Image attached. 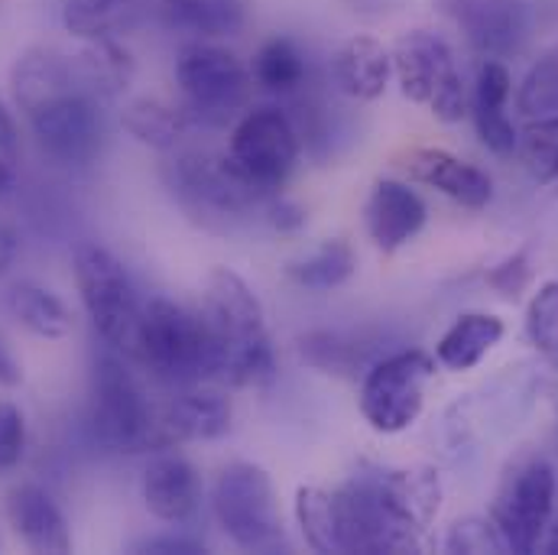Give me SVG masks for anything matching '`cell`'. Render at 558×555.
<instances>
[{
  "label": "cell",
  "instance_id": "4dcf8cb0",
  "mask_svg": "<svg viewBox=\"0 0 558 555\" xmlns=\"http://www.w3.org/2000/svg\"><path fill=\"white\" fill-rule=\"evenodd\" d=\"M517 111L523 118H553L558 114V46L549 49L520 82Z\"/></svg>",
  "mask_w": 558,
  "mask_h": 555
},
{
  "label": "cell",
  "instance_id": "ba28073f",
  "mask_svg": "<svg viewBox=\"0 0 558 555\" xmlns=\"http://www.w3.org/2000/svg\"><path fill=\"white\" fill-rule=\"evenodd\" d=\"M390 56H393L400 92L413 105L428 108L435 121L458 124L471 111V98L458 72V59L438 33L428 29L403 33Z\"/></svg>",
  "mask_w": 558,
  "mask_h": 555
},
{
  "label": "cell",
  "instance_id": "4fadbf2b",
  "mask_svg": "<svg viewBox=\"0 0 558 555\" xmlns=\"http://www.w3.org/2000/svg\"><path fill=\"white\" fill-rule=\"evenodd\" d=\"M98 105L101 98L92 95L75 75V82L49 95L23 118L29 121L36 143L52 159L69 166H85L101 153V140H105V118Z\"/></svg>",
  "mask_w": 558,
  "mask_h": 555
},
{
  "label": "cell",
  "instance_id": "d590c367",
  "mask_svg": "<svg viewBox=\"0 0 558 555\" xmlns=\"http://www.w3.org/2000/svg\"><path fill=\"white\" fill-rule=\"evenodd\" d=\"M134 553L198 555V553H205V543H198V540H192V536L166 533V536H149V540H143V543H134Z\"/></svg>",
  "mask_w": 558,
  "mask_h": 555
},
{
  "label": "cell",
  "instance_id": "f35d334b",
  "mask_svg": "<svg viewBox=\"0 0 558 555\" xmlns=\"http://www.w3.org/2000/svg\"><path fill=\"white\" fill-rule=\"evenodd\" d=\"M20 381H23V371H20V364L13 361V354L7 351V345L0 338V387H16Z\"/></svg>",
  "mask_w": 558,
  "mask_h": 555
},
{
  "label": "cell",
  "instance_id": "e0dca14e",
  "mask_svg": "<svg viewBox=\"0 0 558 555\" xmlns=\"http://www.w3.org/2000/svg\"><path fill=\"white\" fill-rule=\"evenodd\" d=\"M143 504L162 523H189L202 504V481L189 458L159 455L143 471Z\"/></svg>",
  "mask_w": 558,
  "mask_h": 555
},
{
  "label": "cell",
  "instance_id": "836d02e7",
  "mask_svg": "<svg viewBox=\"0 0 558 555\" xmlns=\"http://www.w3.org/2000/svg\"><path fill=\"white\" fill-rule=\"evenodd\" d=\"M26 455V419L20 413V407H13L10 400H0V474H10L13 468H20Z\"/></svg>",
  "mask_w": 558,
  "mask_h": 555
},
{
  "label": "cell",
  "instance_id": "8992f818",
  "mask_svg": "<svg viewBox=\"0 0 558 555\" xmlns=\"http://www.w3.org/2000/svg\"><path fill=\"white\" fill-rule=\"evenodd\" d=\"M92 419L98 435L118 451L140 455V451L172 448L162 425V407H156L143 394L134 374L114 354H105L95 367Z\"/></svg>",
  "mask_w": 558,
  "mask_h": 555
},
{
  "label": "cell",
  "instance_id": "1f68e13d",
  "mask_svg": "<svg viewBox=\"0 0 558 555\" xmlns=\"http://www.w3.org/2000/svg\"><path fill=\"white\" fill-rule=\"evenodd\" d=\"M526 335L533 348L558 371V279H549L536 289L526 305Z\"/></svg>",
  "mask_w": 558,
  "mask_h": 555
},
{
  "label": "cell",
  "instance_id": "5b68a950",
  "mask_svg": "<svg viewBox=\"0 0 558 555\" xmlns=\"http://www.w3.org/2000/svg\"><path fill=\"white\" fill-rule=\"evenodd\" d=\"M72 267H75V286H78L82 305L95 331L101 335V341L111 351L137 358L143 309L121 261L98 244H82L72 257Z\"/></svg>",
  "mask_w": 558,
  "mask_h": 555
},
{
  "label": "cell",
  "instance_id": "d4e9b609",
  "mask_svg": "<svg viewBox=\"0 0 558 555\" xmlns=\"http://www.w3.org/2000/svg\"><path fill=\"white\" fill-rule=\"evenodd\" d=\"M72 65L78 82L101 101L121 95L134 79V59L114 39H88V46L72 56Z\"/></svg>",
  "mask_w": 558,
  "mask_h": 555
},
{
  "label": "cell",
  "instance_id": "52a82bcc",
  "mask_svg": "<svg viewBox=\"0 0 558 555\" xmlns=\"http://www.w3.org/2000/svg\"><path fill=\"white\" fill-rule=\"evenodd\" d=\"M211 510L234 546L251 553H274L282 546L277 491L260 464L231 461L221 468L211 491Z\"/></svg>",
  "mask_w": 558,
  "mask_h": 555
},
{
  "label": "cell",
  "instance_id": "8fae6325",
  "mask_svg": "<svg viewBox=\"0 0 558 555\" xmlns=\"http://www.w3.org/2000/svg\"><path fill=\"white\" fill-rule=\"evenodd\" d=\"M558 478L546 458H526L504 478L490 520L497 523L510 553L530 555L539 550L556 517Z\"/></svg>",
  "mask_w": 558,
  "mask_h": 555
},
{
  "label": "cell",
  "instance_id": "4316f807",
  "mask_svg": "<svg viewBox=\"0 0 558 555\" xmlns=\"http://www.w3.org/2000/svg\"><path fill=\"white\" fill-rule=\"evenodd\" d=\"M121 121H124V131L137 143L149 146V149H162V153L179 146V140L185 134V124H189L185 111H175V108H169V105H162L156 98L131 101L124 108Z\"/></svg>",
  "mask_w": 558,
  "mask_h": 555
},
{
  "label": "cell",
  "instance_id": "7c38bea8",
  "mask_svg": "<svg viewBox=\"0 0 558 555\" xmlns=\"http://www.w3.org/2000/svg\"><path fill=\"white\" fill-rule=\"evenodd\" d=\"M435 361L425 351H397L377 361L361 384V417L380 435L407 432L425 407Z\"/></svg>",
  "mask_w": 558,
  "mask_h": 555
},
{
  "label": "cell",
  "instance_id": "277c9868",
  "mask_svg": "<svg viewBox=\"0 0 558 555\" xmlns=\"http://www.w3.org/2000/svg\"><path fill=\"white\" fill-rule=\"evenodd\" d=\"M175 85L185 98L189 121L225 128L238 111H244L254 79L231 49L195 39L175 56Z\"/></svg>",
  "mask_w": 558,
  "mask_h": 555
},
{
  "label": "cell",
  "instance_id": "8d00e7d4",
  "mask_svg": "<svg viewBox=\"0 0 558 555\" xmlns=\"http://www.w3.org/2000/svg\"><path fill=\"white\" fill-rule=\"evenodd\" d=\"M267 221L277 231H299L305 225V212L299 205L286 202V198H277V192H274L270 202H267Z\"/></svg>",
  "mask_w": 558,
  "mask_h": 555
},
{
  "label": "cell",
  "instance_id": "6da1fadb",
  "mask_svg": "<svg viewBox=\"0 0 558 555\" xmlns=\"http://www.w3.org/2000/svg\"><path fill=\"white\" fill-rule=\"evenodd\" d=\"M331 504L338 553H418L441 507V481L432 468L374 464L331 491Z\"/></svg>",
  "mask_w": 558,
  "mask_h": 555
},
{
  "label": "cell",
  "instance_id": "44dd1931",
  "mask_svg": "<svg viewBox=\"0 0 558 555\" xmlns=\"http://www.w3.org/2000/svg\"><path fill=\"white\" fill-rule=\"evenodd\" d=\"M331 75L338 92L354 101H377L393 75V56L374 36H351L331 59Z\"/></svg>",
  "mask_w": 558,
  "mask_h": 555
},
{
  "label": "cell",
  "instance_id": "3957f363",
  "mask_svg": "<svg viewBox=\"0 0 558 555\" xmlns=\"http://www.w3.org/2000/svg\"><path fill=\"white\" fill-rule=\"evenodd\" d=\"M137 361L166 387L218 381V345L205 322L172 299H153L140 318Z\"/></svg>",
  "mask_w": 558,
  "mask_h": 555
},
{
  "label": "cell",
  "instance_id": "9c48e42d",
  "mask_svg": "<svg viewBox=\"0 0 558 555\" xmlns=\"http://www.w3.org/2000/svg\"><path fill=\"white\" fill-rule=\"evenodd\" d=\"M169 189L182 202V208L195 218H202L208 228L247 218L257 202H264L260 192H254L228 162V156L211 153H182L166 169Z\"/></svg>",
  "mask_w": 558,
  "mask_h": 555
},
{
  "label": "cell",
  "instance_id": "ac0fdd59",
  "mask_svg": "<svg viewBox=\"0 0 558 555\" xmlns=\"http://www.w3.org/2000/svg\"><path fill=\"white\" fill-rule=\"evenodd\" d=\"M510 92H513L510 69L500 59H487L477 69V82L471 95V118H474L481 143L497 156H513L520 146V131L507 118Z\"/></svg>",
  "mask_w": 558,
  "mask_h": 555
},
{
  "label": "cell",
  "instance_id": "484cf974",
  "mask_svg": "<svg viewBox=\"0 0 558 555\" xmlns=\"http://www.w3.org/2000/svg\"><path fill=\"white\" fill-rule=\"evenodd\" d=\"M354 270H357V254L344 238H328L318 248H312L308 254L286 264L289 282H295L299 289H308V292L338 289L354 277Z\"/></svg>",
  "mask_w": 558,
  "mask_h": 555
},
{
  "label": "cell",
  "instance_id": "60d3db41",
  "mask_svg": "<svg viewBox=\"0 0 558 555\" xmlns=\"http://www.w3.org/2000/svg\"><path fill=\"white\" fill-rule=\"evenodd\" d=\"M10 182H13V172H10V166H7V162L0 159V195H3L7 189H10Z\"/></svg>",
  "mask_w": 558,
  "mask_h": 555
},
{
  "label": "cell",
  "instance_id": "30bf717a",
  "mask_svg": "<svg viewBox=\"0 0 558 555\" xmlns=\"http://www.w3.org/2000/svg\"><path fill=\"white\" fill-rule=\"evenodd\" d=\"M225 156L254 192L270 198L295 172L299 131L286 118V111L274 105L254 108L238 121L231 134V149Z\"/></svg>",
  "mask_w": 558,
  "mask_h": 555
},
{
  "label": "cell",
  "instance_id": "e575fe53",
  "mask_svg": "<svg viewBox=\"0 0 558 555\" xmlns=\"http://www.w3.org/2000/svg\"><path fill=\"white\" fill-rule=\"evenodd\" d=\"M533 277V267H530V251L523 248V251H517V254H510L500 267H494L490 270V277L487 282L500 292V295H507V299H517L523 289H526V282Z\"/></svg>",
  "mask_w": 558,
  "mask_h": 555
},
{
  "label": "cell",
  "instance_id": "d6a6232c",
  "mask_svg": "<svg viewBox=\"0 0 558 555\" xmlns=\"http://www.w3.org/2000/svg\"><path fill=\"white\" fill-rule=\"evenodd\" d=\"M445 553H468V555H484V553H510L497 523L490 517H464L454 520L448 536H445Z\"/></svg>",
  "mask_w": 558,
  "mask_h": 555
},
{
  "label": "cell",
  "instance_id": "cb8c5ba5",
  "mask_svg": "<svg viewBox=\"0 0 558 555\" xmlns=\"http://www.w3.org/2000/svg\"><path fill=\"white\" fill-rule=\"evenodd\" d=\"M7 309L29 335L46 338V341L65 338L75 322L69 305L52 289H46L33 279H20L7 289Z\"/></svg>",
  "mask_w": 558,
  "mask_h": 555
},
{
  "label": "cell",
  "instance_id": "74e56055",
  "mask_svg": "<svg viewBox=\"0 0 558 555\" xmlns=\"http://www.w3.org/2000/svg\"><path fill=\"white\" fill-rule=\"evenodd\" d=\"M16 248H20V241H16V231L0 218V277L10 270V264L16 261Z\"/></svg>",
  "mask_w": 558,
  "mask_h": 555
},
{
  "label": "cell",
  "instance_id": "f1b7e54d",
  "mask_svg": "<svg viewBox=\"0 0 558 555\" xmlns=\"http://www.w3.org/2000/svg\"><path fill=\"white\" fill-rule=\"evenodd\" d=\"M295 523L312 553H338L335 546V504L322 487L295 491Z\"/></svg>",
  "mask_w": 558,
  "mask_h": 555
},
{
  "label": "cell",
  "instance_id": "603a6c76",
  "mask_svg": "<svg viewBox=\"0 0 558 555\" xmlns=\"http://www.w3.org/2000/svg\"><path fill=\"white\" fill-rule=\"evenodd\" d=\"M156 20L175 33L218 39V36H238L247 16L241 0H162Z\"/></svg>",
  "mask_w": 558,
  "mask_h": 555
},
{
  "label": "cell",
  "instance_id": "d6986e66",
  "mask_svg": "<svg viewBox=\"0 0 558 555\" xmlns=\"http://www.w3.org/2000/svg\"><path fill=\"white\" fill-rule=\"evenodd\" d=\"M7 514L16 536L29 553L65 555L72 550V533L59 504L36 484H20L7 497Z\"/></svg>",
  "mask_w": 558,
  "mask_h": 555
},
{
  "label": "cell",
  "instance_id": "f546056e",
  "mask_svg": "<svg viewBox=\"0 0 558 555\" xmlns=\"http://www.w3.org/2000/svg\"><path fill=\"white\" fill-rule=\"evenodd\" d=\"M526 172L539 182V185H553L558 182V114L553 118H536L523 134L517 146Z\"/></svg>",
  "mask_w": 558,
  "mask_h": 555
},
{
  "label": "cell",
  "instance_id": "7a4b0ae2",
  "mask_svg": "<svg viewBox=\"0 0 558 555\" xmlns=\"http://www.w3.org/2000/svg\"><path fill=\"white\" fill-rule=\"evenodd\" d=\"M202 315L218 345V384L264 387L277 377L264 305L241 274L215 267L205 277Z\"/></svg>",
  "mask_w": 558,
  "mask_h": 555
},
{
  "label": "cell",
  "instance_id": "5bb4252c",
  "mask_svg": "<svg viewBox=\"0 0 558 555\" xmlns=\"http://www.w3.org/2000/svg\"><path fill=\"white\" fill-rule=\"evenodd\" d=\"M403 166H407L410 179L441 192L445 198L458 202L461 208L481 212L494 202V179L481 166H474V162H468L448 149L416 146L407 153Z\"/></svg>",
  "mask_w": 558,
  "mask_h": 555
},
{
  "label": "cell",
  "instance_id": "7402d4cb",
  "mask_svg": "<svg viewBox=\"0 0 558 555\" xmlns=\"http://www.w3.org/2000/svg\"><path fill=\"white\" fill-rule=\"evenodd\" d=\"M504 318L490 312H464L435 345V361L448 371H474L504 338Z\"/></svg>",
  "mask_w": 558,
  "mask_h": 555
},
{
  "label": "cell",
  "instance_id": "2e32d148",
  "mask_svg": "<svg viewBox=\"0 0 558 555\" xmlns=\"http://www.w3.org/2000/svg\"><path fill=\"white\" fill-rule=\"evenodd\" d=\"M451 10L468 43L487 59L510 56L526 36L523 0H454Z\"/></svg>",
  "mask_w": 558,
  "mask_h": 555
},
{
  "label": "cell",
  "instance_id": "9a60e30c",
  "mask_svg": "<svg viewBox=\"0 0 558 555\" xmlns=\"http://www.w3.org/2000/svg\"><path fill=\"white\" fill-rule=\"evenodd\" d=\"M428 221V208L416 189L400 179H377L364 202V228L384 254L407 248Z\"/></svg>",
  "mask_w": 558,
  "mask_h": 555
},
{
  "label": "cell",
  "instance_id": "83f0119b",
  "mask_svg": "<svg viewBox=\"0 0 558 555\" xmlns=\"http://www.w3.org/2000/svg\"><path fill=\"white\" fill-rule=\"evenodd\" d=\"M251 79H254V85H260L274 95H289L305 82V56L292 39L274 36L257 49Z\"/></svg>",
  "mask_w": 558,
  "mask_h": 555
},
{
  "label": "cell",
  "instance_id": "ab89813d",
  "mask_svg": "<svg viewBox=\"0 0 558 555\" xmlns=\"http://www.w3.org/2000/svg\"><path fill=\"white\" fill-rule=\"evenodd\" d=\"M0 153L3 156H13L16 153V124L7 111V105L0 101Z\"/></svg>",
  "mask_w": 558,
  "mask_h": 555
},
{
  "label": "cell",
  "instance_id": "ffe728a7",
  "mask_svg": "<svg viewBox=\"0 0 558 555\" xmlns=\"http://www.w3.org/2000/svg\"><path fill=\"white\" fill-rule=\"evenodd\" d=\"M231 419H234L231 400L202 384L182 387V394L162 403V425H166L169 445L215 442L231 432Z\"/></svg>",
  "mask_w": 558,
  "mask_h": 555
}]
</instances>
